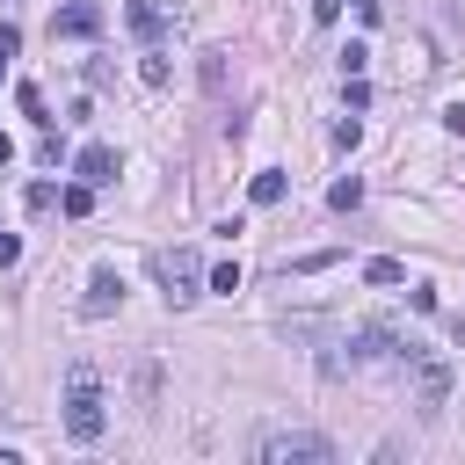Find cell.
<instances>
[{"label":"cell","mask_w":465,"mask_h":465,"mask_svg":"<svg viewBox=\"0 0 465 465\" xmlns=\"http://www.w3.org/2000/svg\"><path fill=\"white\" fill-rule=\"evenodd\" d=\"M102 429H109V414H102L94 363H73V371H65V436H73V443H94Z\"/></svg>","instance_id":"1"},{"label":"cell","mask_w":465,"mask_h":465,"mask_svg":"<svg viewBox=\"0 0 465 465\" xmlns=\"http://www.w3.org/2000/svg\"><path fill=\"white\" fill-rule=\"evenodd\" d=\"M254 458H262V465H327L334 443L312 436V429H262V436H254Z\"/></svg>","instance_id":"2"},{"label":"cell","mask_w":465,"mask_h":465,"mask_svg":"<svg viewBox=\"0 0 465 465\" xmlns=\"http://www.w3.org/2000/svg\"><path fill=\"white\" fill-rule=\"evenodd\" d=\"M153 276H160L167 305H196V298H203V262H196V247H160V254H153Z\"/></svg>","instance_id":"3"},{"label":"cell","mask_w":465,"mask_h":465,"mask_svg":"<svg viewBox=\"0 0 465 465\" xmlns=\"http://www.w3.org/2000/svg\"><path fill=\"white\" fill-rule=\"evenodd\" d=\"M400 363H407V378H414V407L421 414H443V400H450V363L436 356V349H400Z\"/></svg>","instance_id":"4"},{"label":"cell","mask_w":465,"mask_h":465,"mask_svg":"<svg viewBox=\"0 0 465 465\" xmlns=\"http://www.w3.org/2000/svg\"><path fill=\"white\" fill-rule=\"evenodd\" d=\"M51 36H73V44L102 36V7H94V0H65V7L51 15Z\"/></svg>","instance_id":"5"},{"label":"cell","mask_w":465,"mask_h":465,"mask_svg":"<svg viewBox=\"0 0 465 465\" xmlns=\"http://www.w3.org/2000/svg\"><path fill=\"white\" fill-rule=\"evenodd\" d=\"M116 305H124V276H116V269H94V276H87L80 312H87V320H102V312H116Z\"/></svg>","instance_id":"6"},{"label":"cell","mask_w":465,"mask_h":465,"mask_svg":"<svg viewBox=\"0 0 465 465\" xmlns=\"http://www.w3.org/2000/svg\"><path fill=\"white\" fill-rule=\"evenodd\" d=\"M73 174H80L87 189H102V182H116V145H80V160H73Z\"/></svg>","instance_id":"7"},{"label":"cell","mask_w":465,"mask_h":465,"mask_svg":"<svg viewBox=\"0 0 465 465\" xmlns=\"http://www.w3.org/2000/svg\"><path fill=\"white\" fill-rule=\"evenodd\" d=\"M341 349H349V363H371V356H400V341H392V327H356V334H349Z\"/></svg>","instance_id":"8"},{"label":"cell","mask_w":465,"mask_h":465,"mask_svg":"<svg viewBox=\"0 0 465 465\" xmlns=\"http://www.w3.org/2000/svg\"><path fill=\"white\" fill-rule=\"evenodd\" d=\"M131 29H138V36H145V44H153V36H160V29H167V15H160V7H153V0H131Z\"/></svg>","instance_id":"9"},{"label":"cell","mask_w":465,"mask_h":465,"mask_svg":"<svg viewBox=\"0 0 465 465\" xmlns=\"http://www.w3.org/2000/svg\"><path fill=\"white\" fill-rule=\"evenodd\" d=\"M58 211H65V218H87V211H94V189H87V182L58 189Z\"/></svg>","instance_id":"10"},{"label":"cell","mask_w":465,"mask_h":465,"mask_svg":"<svg viewBox=\"0 0 465 465\" xmlns=\"http://www.w3.org/2000/svg\"><path fill=\"white\" fill-rule=\"evenodd\" d=\"M247 196H254V203H283V174H276V167H262V174H254V189H247Z\"/></svg>","instance_id":"11"},{"label":"cell","mask_w":465,"mask_h":465,"mask_svg":"<svg viewBox=\"0 0 465 465\" xmlns=\"http://www.w3.org/2000/svg\"><path fill=\"white\" fill-rule=\"evenodd\" d=\"M400 276H407V269H400L392 254H378V262H363V283H378V291H385V283H400Z\"/></svg>","instance_id":"12"},{"label":"cell","mask_w":465,"mask_h":465,"mask_svg":"<svg viewBox=\"0 0 465 465\" xmlns=\"http://www.w3.org/2000/svg\"><path fill=\"white\" fill-rule=\"evenodd\" d=\"M327 203H334V211H356V203H363V182H356V174H349V182H334V189H327Z\"/></svg>","instance_id":"13"},{"label":"cell","mask_w":465,"mask_h":465,"mask_svg":"<svg viewBox=\"0 0 465 465\" xmlns=\"http://www.w3.org/2000/svg\"><path fill=\"white\" fill-rule=\"evenodd\" d=\"M203 283H211V291H240V262H218Z\"/></svg>","instance_id":"14"},{"label":"cell","mask_w":465,"mask_h":465,"mask_svg":"<svg viewBox=\"0 0 465 465\" xmlns=\"http://www.w3.org/2000/svg\"><path fill=\"white\" fill-rule=\"evenodd\" d=\"M138 73H145V87H167V58H160V51H145V65H138Z\"/></svg>","instance_id":"15"},{"label":"cell","mask_w":465,"mask_h":465,"mask_svg":"<svg viewBox=\"0 0 465 465\" xmlns=\"http://www.w3.org/2000/svg\"><path fill=\"white\" fill-rule=\"evenodd\" d=\"M15 102H22V109H29V116H36V124H51V116H44V94H36V87H29V80H22V87H15Z\"/></svg>","instance_id":"16"},{"label":"cell","mask_w":465,"mask_h":465,"mask_svg":"<svg viewBox=\"0 0 465 465\" xmlns=\"http://www.w3.org/2000/svg\"><path fill=\"white\" fill-rule=\"evenodd\" d=\"M15 51H22V29H15V22H0V58H15Z\"/></svg>","instance_id":"17"},{"label":"cell","mask_w":465,"mask_h":465,"mask_svg":"<svg viewBox=\"0 0 465 465\" xmlns=\"http://www.w3.org/2000/svg\"><path fill=\"white\" fill-rule=\"evenodd\" d=\"M15 254H22V240H15V232H0V269H15Z\"/></svg>","instance_id":"18"},{"label":"cell","mask_w":465,"mask_h":465,"mask_svg":"<svg viewBox=\"0 0 465 465\" xmlns=\"http://www.w3.org/2000/svg\"><path fill=\"white\" fill-rule=\"evenodd\" d=\"M341 15V0H312V22H334Z\"/></svg>","instance_id":"19"},{"label":"cell","mask_w":465,"mask_h":465,"mask_svg":"<svg viewBox=\"0 0 465 465\" xmlns=\"http://www.w3.org/2000/svg\"><path fill=\"white\" fill-rule=\"evenodd\" d=\"M7 160H15V138H7V131H0V167H7Z\"/></svg>","instance_id":"20"}]
</instances>
